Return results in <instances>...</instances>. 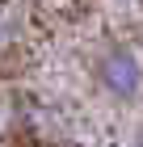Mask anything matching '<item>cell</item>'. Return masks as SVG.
<instances>
[{
	"label": "cell",
	"mask_w": 143,
	"mask_h": 147,
	"mask_svg": "<svg viewBox=\"0 0 143 147\" xmlns=\"http://www.w3.org/2000/svg\"><path fill=\"white\" fill-rule=\"evenodd\" d=\"M93 76H97L101 92L114 97V101H135L143 92V63L131 46H110L101 51L97 63H93Z\"/></svg>",
	"instance_id": "obj_1"
}]
</instances>
